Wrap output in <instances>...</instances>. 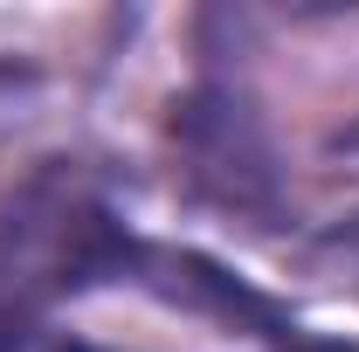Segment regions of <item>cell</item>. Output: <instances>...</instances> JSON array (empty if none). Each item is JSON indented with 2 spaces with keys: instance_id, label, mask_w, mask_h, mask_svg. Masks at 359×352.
<instances>
[]
</instances>
